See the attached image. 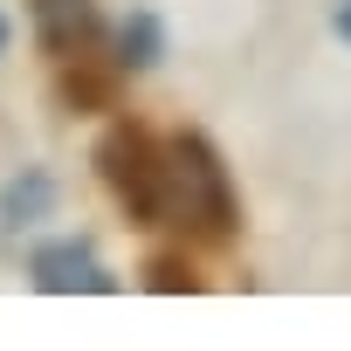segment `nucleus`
Returning a JSON list of instances; mask_svg holds the SVG:
<instances>
[{"label": "nucleus", "mask_w": 351, "mask_h": 351, "mask_svg": "<svg viewBox=\"0 0 351 351\" xmlns=\"http://www.w3.org/2000/svg\"><path fill=\"white\" fill-rule=\"evenodd\" d=\"M28 282L42 296H117L124 282L97 262V241L90 234H62V241H42L28 255Z\"/></svg>", "instance_id": "7ed1b4c3"}, {"label": "nucleus", "mask_w": 351, "mask_h": 351, "mask_svg": "<svg viewBox=\"0 0 351 351\" xmlns=\"http://www.w3.org/2000/svg\"><path fill=\"white\" fill-rule=\"evenodd\" d=\"M62 104H69V110H110V83H97V76H62Z\"/></svg>", "instance_id": "6e6552de"}, {"label": "nucleus", "mask_w": 351, "mask_h": 351, "mask_svg": "<svg viewBox=\"0 0 351 351\" xmlns=\"http://www.w3.org/2000/svg\"><path fill=\"white\" fill-rule=\"evenodd\" d=\"M97 172H104L110 200L131 214V228H158V207H165V145H158V131L117 117L97 138Z\"/></svg>", "instance_id": "f03ea898"}, {"label": "nucleus", "mask_w": 351, "mask_h": 351, "mask_svg": "<svg viewBox=\"0 0 351 351\" xmlns=\"http://www.w3.org/2000/svg\"><path fill=\"white\" fill-rule=\"evenodd\" d=\"M158 62H165V21H158L152 8H131L124 28H117V69L145 76V69H158Z\"/></svg>", "instance_id": "39448f33"}, {"label": "nucleus", "mask_w": 351, "mask_h": 351, "mask_svg": "<svg viewBox=\"0 0 351 351\" xmlns=\"http://www.w3.org/2000/svg\"><path fill=\"white\" fill-rule=\"evenodd\" d=\"M49 207H56V180L42 165H21V180L0 186V221L8 228H35V221H49Z\"/></svg>", "instance_id": "423d86ee"}, {"label": "nucleus", "mask_w": 351, "mask_h": 351, "mask_svg": "<svg viewBox=\"0 0 351 351\" xmlns=\"http://www.w3.org/2000/svg\"><path fill=\"white\" fill-rule=\"evenodd\" d=\"M330 21H337V35L351 42V0H337V14H330Z\"/></svg>", "instance_id": "1a4fd4ad"}, {"label": "nucleus", "mask_w": 351, "mask_h": 351, "mask_svg": "<svg viewBox=\"0 0 351 351\" xmlns=\"http://www.w3.org/2000/svg\"><path fill=\"white\" fill-rule=\"evenodd\" d=\"M145 289H158V296H193V289H200V269H193L186 255H152V262H145Z\"/></svg>", "instance_id": "0eeeda50"}, {"label": "nucleus", "mask_w": 351, "mask_h": 351, "mask_svg": "<svg viewBox=\"0 0 351 351\" xmlns=\"http://www.w3.org/2000/svg\"><path fill=\"white\" fill-rule=\"evenodd\" d=\"M158 145H165V207H158V228H180L193 241H234L241 200H234V180H228L214 138L207 131H172Z\"/></svg>", "instance_id": "f257e3e1"}, {"label": "nucleus", "mask_w": 351, "mask_h": 351, "mask_svg": "<svg viewBox=\"0 0 351 351\" xmlns=\"http://www.w3.org/2000/svg\"><path fill=\"white\" fill-rule=\"evenodd\" d=\"M28 21H35V42L49 56H90L97 35H104V14H97V0H28Z\"/></svg>", "instance_id": "20e7f679"}, {"label": "nucleus", "mask_w": 351, "mask_h": 351, "mask_svg": "<svg viewBox=\"0 0 351 351\" xmlns=\"http://www.w3.org/2000/svg\"><path fill=\"white\" fill-rule=\"evenodd\" d=\"M0 49H8V14H0Z\"/></svg>", "instance_id": "9d476101"}]
</instances>
